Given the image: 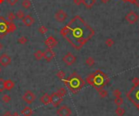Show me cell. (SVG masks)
Returning a JSON list of instances; mask_svg holds the SVG:
<instances>
[{"instance_id": "cell-37", "label": "cell", "mask_w": 139, "mask_h": 116, "mask_svg": "<svg viewBox=\"0 0 139 116\" xmlns=\"http://www.w3.org/2000/svg\"><path fill=\"white\" fill-rule=\"evenodd\" d=\"M73 3L77 6H80L83 3V0H73Z\"/></svg>"}, {"instance_id": "cell-32", "label": "cell", "mask_w": 139, "mask_h": 116, "mask_svg": "<svg viewBox=\"0 0 139 116\" xmlns=\"http://www.w3.org/2000/svg\"><path fill=\"white\" fill-rule=\"evenodd\" d=\"M56 76H57L58 78H59L60 80H64V79L65 78V76H66V74H65V72H63V71H59V72H57V74H56Z\"/></svg>"}, {"instance_id": "cell-30", "label": "cell", "mask_w": 139, "mask_h": 116, "mask_svg": "<svg viewBox=\"0 0 139 116\" xmlns=\"http://www.w3.org/2000/svg\"><path fill=\"white\" fill-rule=\"evenodd\" d=\"M2 100L4 103H9V102L11 101V97L8 94H4L2 97Z\"/></svg>"}, {"instance_id": "cell-42", "label": "cell", "mask_w": 139, "mask_h": 116, "mask_svg": "<svg viewBox=\"0 0 139 116\" xmlns=\"http://www.w3.org/2000/svg\"><path fill=\"white\" fill-rule=\"evenodd\" d=\"M12 116H21V115H20L18 113H16H16H14V114H12Z\"/></svg>"}, {"instance_id": "cell-19", "label": "cell", "mask_w": 139, "mask_h": 116, "mask_svg": "<svg viewBox=\"0 0 139 116\" xmlns=\"http://www.w3.org/2000/svg\"><path fill=\"white\" fill-rule=\"evenodd\" d=\"M34 56L37 60H42V59H44V52H42V50H37L34 54Z\"/></svg>"}, {"instance_id": "cell-7", "label": "cell", "mask_w": 139, "mask_h": 116, "mask_svg": "<svg viewBox=\"0 0 139 116\" xmlns=\"http://www.w3.org/2000/svg\"><path fill=\"white\" fill-rule=\"evenodd\" d=\"M58 116H71L72 110L67 106H62L56 111Z\"/></svg>"}, {"instance_id": "cell-44", "label": "cell", "mask_w": 139, "mask_h": 116, "mask_svg": "<svg viewBox=\"0 0 139 116\" xmlns=\"http://www.w3.org/2000/svg\"><path fill=\"white\" fill-rule=\"evenodd\" d=\"M3 1H4V0H0V3H3Z\"/></svg>"}, {"instance_id": "cell-45", "label": "cell", "mask_w": 139, "mask_h": 116, "mask_svg": "<svg viewBox=\"0 0 139 116\" xmlns=\"http://www.w3.org/2000/svg\"><path fill=\"white\" fill-rule=\"evenodd\" d=\"M1 71H2V68H1V67H0V72H1Z\"/></svg>"}, {"instance_id": "cell-40", "label": "cell", "mask_w": 139, "mask_h": 116, "mask_svg": "<svg viewBox=\"0 0 139 116\" xmlns=\"http://www.w3.org/2000/svg\"><path fill=\"white\" fill-rule=\"evenodd\" d=\"M3 116H12V114H11L10 111H7V112H5V113L3 114Z\"/></svg>"}, {"instance_id": "cell-3", "label": "cell", "mask_w": 139, "mask_h": 116, "mask_svg": "<svg viewBox=\"0 0 139 116\" xmlns=\"http://www.w3.org/2000/svg\"><path fill=\"white\" fill-rule=\"evenodd\" d=\"M64 82L68 89L74 94L77 93L85 85V81L81 76L76 72H73L68 79L64 80Z\"/></svg>"}, {"instance_id": "cell-41", "label": "cell", "mask_w": 139, "mask_h": 116, "mask_svg": "<svg viewBox=\"0 0 139 116\" xmlns=\"http://www.w3.org/2000/svg\"><path fill=\"white\" fill-rule=\"evenodd\" d=\"M3 45L1 42H0V51L3 50Z\"/></svg>"}, {"instance_id": "cell-2", "label": "cell", "mask_w": 139, "mask_h": 116, "mask_svg": "<svg viewBox=\"0 0 139 116\" xmlns=\"http://www.w3.org/2000/svg\"><path fill=\"white\" fill-rule=\"evenodd\" d=\"M86 82L98 91L103 88L109 82V77L103 72L97 70L86 77Z\"/></svg>"}, {"instance_id": "cell-22", "label": "cell", "mask_w": 139, "mask_h": 116, "mask_svg": "<svg viewBox=\"0 0 139 116\" xmlns=\"http://www.w3.org/2000/svg\"><path fill=\"white\" fill-rule=\"evenodd\" d=\"M115 113L117 116H123L125 114V111L124 108H122L121 106H117V108L115 111Z\"/></svg>"}, {"instance_id": "cell-39", "label": "cell", "mask_w": 139, "mask_h": 116, "mask_svg": "<svg viewBox=\"0 0 139 116\" xmlns=\"http://www.w3.org/2000/svg\"><path fill=\"white\" fill-rule=\"evenodd\" d=\"M7 32H0V38H3L7 35Z\"/></svg>"}, {"instance_id": "cell-33", "label": "cell", "mask_w": 139, "mask_h": 116, "mask_svg": "<svg viewBox=\"0 0 139 116\" xmlns=\"http://www.w3.org/2000/svg\"><path fill=\"white\" fill-rule=\"evenodd\" d=\"M4 80L3 78H0V93H3L5 89L4 87Z\"/></svg>"}, {"instance_id": "cell-10", "label": "cell", "mask_w": 139, "mask_h": 116, "mask_svg": "<svg viewBox=\"0 0 139 116\" xmlns=\"http://www.w3.org/2000/svg\"><path fill=\"white\" fill-rule=\"evenodd\" d=\"M138 19H139L138 15L134 11H130L129 13H128V14L126 15V16H125L126 21H128L129 24H135L138 20Z\"/></svg>"}, {"instance_id": "cell-4", "label": "cell", "mask_w": 139, "mask_h": 116, "mask_svg": "<svg viewBox=\"0 0 139 116\" xmlns=\"http://www.w3.org/2000/svg\"><path fill=\"white\" fill-rule=\"evenodd\" d=\"M133 87L126 93L127 98L134 104V106L139 110V78L135 77L133 79Z\"/></svg>"}, {"instance_id": "cell-13", "label": "cell", "mask_w": 139, "mask_h": 116, "mask_svg": "<svg viewBox=\"0 0 139 116\" xmlns=\"http://www.w3.org/2000/svg\"><path fill=\"white\" fill-rule=\"evenodd\" d=\"M45 44H46V46L48 47V48L52 49V48H54V47H55L58 45V42H57V40L54 37L50 36V37H48L47 39L45 41Z\"/></svg>"}, {"instance_id": "cell-11", "label": "cell", "mask_w": 139, "mask_h": 116, "mask_svg": "<svg viewBox=\"0 0 139 116\" xmlns=\"http://www.w3.org/2000/svg\"><path fill=\"white\" fill-rule=\"evenodd\" d=\"M11 63V59L7 54H3L2 55L0 56V65H2L3 67H7L10 65Z\"/></svg>"}, {"instance_id": "cell-18", "label": "cell", "mask_w": 139, "mask_h": 116, "mask_svg": "<svg viewBox=\"0 0 139 116\" xmlns=\"http://www.w3.org/2000/svg\"><path fill=\"white\" fill-rule=\"evenodd\" d=\"M21 114L23 116H31L33 114V109L29 106L24 107L21 111Z\"/></svg>"}, {"instance_id": "cell-25", "label": "cell", "mask_w": 139, "mask_h": 116, "mask_svg": "<svg viewBox=\"0 0 139 116\" xmlns=\"http://www.w3.org/2000/svg\"><path fill=\"white\" fill-rule=\"evenodd\" d=\"M18 43L19 44H21V45H24V44H26L28 42V38L26 37H24V36H22V37H19L18 38Z\"/></svg>"}, {"instance_id": "cell-43", "label": "cell", "mask_w": 139, "mask_h": 116, "mask_svg": "<svg viewBox=\"0 0 139 116\" xmlns=\"http://www.w3.org/2000/svg\"><path fill=\"white\" fill-rule=\"evenodd\" d=\"M101 1H102L103 3H108V1H110V0H101Z\"/></svg>"}, {"instance_id": "cell-14", "label": "cell", "mask_w": 139, "mask_h": 116, "mask_svg": "<svg viewBox=\"0 0 139 116\" xmlns=\"http://www.w3.org/2000/svg\"><path fill=\"white\" fill-rule=\"evenodd\" d=\"M22 22H23V24H24L25 26L30 27L34 23V19L31 16L27 15V16H25L22 19Z\"/></svg>"}, {"instance_id": "cell-34", "label": "cell", "mask_w": 139, "mask_h": 116, "mask_svg": "<svg viewBox=\"0 0 139 116\" xmlns=\"http://www.w3.org/2000/svg\"><path fill=\"white\" fill-rule=\"evenodd\" d=\"M58 93L60 94L62 97H64L65 95L67 94V90H66V88H60L58 90Z\"/></svg>"}, {"instance_id": "cell-12", "label": "cell", "mask_w": 139, "mask_h": 116, "mask_svg": "<svg viewBox=\"0 0 139 116\" xmlns=\"http://www.w3.org/2000/svg\"><path fill=\"white\" fill-rule=\"evenodd\" d=\"M55 53L52 50V49L48 48L44 51V59H46V62L50 63L55 58Z\"/></svg>"}, {"instance_id": "cell-38", "label": "cell", "mask_w": 139, "mask_h": 116, "mask_svg": "<svg viewBox=\"0 0 139 116\" xmlns=\"http://www.w3.org/2000/svg\"><path fill=\"white\" fill-rule=\"evenodd\" d=\"M123 1H124V2H129V3H133V4L137 5L136 0H123Z\"/></svg>"}, {"instance_id": "cell-6", "label": "cell", "mask_w": 139, "mask_h": 116, "mask_svg": "<svg viewBox=\"0 0 139 116\" xmlns=\"http://www.w3.org/2000/svg\"><path fill=\"white\" fill-rule=\"evenodd\" d=\"M23 100L28 104H32L36 100V95L30 90L25 91L24 95L22 96Z\"/></svg>"}, {"instance_id": "cell-28", "label": "cell", "mask_w": 139, "mask_h": 116, "mask_svg": "<svg viewBox=\"0 0 139 116\" xmlns=\"http://www.w3.org/2000/svg\"><path fill=\"white\" fill-rule=\"evenodd\" d=\"M16 14H14L13 12H9V14L8 16V21L9 22H13L14 20H16Z\"/></svg>"}, {"instance_id": "cell-23", "label": "cell", "mask_w": 139, "mask_h": 116, "mask_svg": "<svg viewBox=\"0 0 139 116\" xmlns=\"http://www.w3.org/2000/svg\"><path fill=\"white\" fill-rule=\"evenodd\" d=\"M114 102H115V104L117 106H121L122 104H124V98L121 96L118 97V98H116L115 100H114Z\"/></svg>"}, {"instance_id": "cell-21", "label": "cell", "mask_w": 139, "mask_h": 116, "mask_svg": "<svg viewBox=\"0 0 139 116\" xmlns=\"http://www.w3.org/2000/svg\"><path fill=\"white\" fill-rule=\"evenodd\" d=\"M21 5H22V8H23L24 9L27 10V9H29V8H31L32 3H31V2H30V0H23Z\"/></svg>"}, {"instance_id": "cell-29", "label": "cell", "mask_w": 139, "mask_h": 116, "mask_svg": "<svg viewBox=\"0 0 139 116\" xmlns=\"http://www.w3.org/2000/svg\"><path fill=\"white\" fill-rule=\"evenodd\" d=\"M105 44H106V46H108V47H111L112 46H113V45L115 44V42H114V40H113V39H111V38H108L107 40H106Z\"/></svg>"}, {"instance_id": "cell-26", "label": "cell", "mask_w": 139, "mask_h": 116, "mask_svg": "<svg viewBox=\"0 0 139 116\" xmlns=\"http://www.w3.org/2000/svg\"><path fill=\"white\" fill-rule=\"evenodd\" d=\"M98 92L99 96H100L102 98H105L108 95V91H107V90H105V89H103V88H102V89H99Z\"/></svg>"}, {"instance_id": "cell-17", "label": "cell", "mask_w": 139, "mask_h": 116, "mask_svg": "<svg viewBox=\"0 0 139 116\" xmlns=\"http://www.w3.org/2000/svg\"><path fill=\"white\" fill-rule=\"evenodd\" d=\"M15 86V83L13 82V81L10 79L8 80H4V87H5V89L7 90H11Z\"/></svg>"}, {"instance_id": "cell-15", "label": "cell", "mask_w": 139, "mask_h": 116, "mask_svg": "<svg viewBox=\"0 0 139 116\" xmlns=\"http://www.w3.org/2000/svg\"><path fill=\"white\" fill-rule=\"evenodd\" d=\"M40 101L42 104L47 106L49 104L51 103V98H50V95H49L48 93H44L42 96L40 98Z\"/></svg>"}, {"instance_id": "cell-20", "label": "cell", "mask_w": 139, "mask_h": 116, "mask_svg": "<svg viewBox=\"0 0 139 116\" xmlns=\"http://www.w3.org/2000/svg\"><path fill=\"white\" fill-rule=\"evenodd\" d=\"M82 3L85 6V8H91L94 5L95 0H83V3Z\"/></svg>"}, {"instance_id": "cell-27", "label": "cell", "mask_w": 139, "mask_h": 116, "mask_svg": "<svg viewBox=\"0 0 139 116\" xmlns=\"http://www.w3.org/2000/svg\"><path fill=\"white\" fill-rule=\"evenodd\" d=\"M16 16L17 19L22 20V19L25 16V15H24V11H22V10H19V11H17V12L16 13Z\"/></svg>"}, {"instance_id": "cell-16", "label": "cell", "mask_w": 139, "mask_h": 116, "mask_svg": "<svg viewBox=\"0 0 139 116\" xmlns=\"http://www.w3.org/2000/svg\"><path fill=\"white\" fill-rule=\"evenodd\" d=\"M6 26H7V33H13L15 32L16 29V26L13 22H8L6 23Z\"/></svg>"}, {"instance_id": "cell-24", "label": "cell", "mask_w": 139, "mask_h": 116, "mask_svg": "<svg viewBox=\"0 0 139 116\" xmlns=\"http://www.w3.org/2000/svg\"><path fill=\"white\" fill-rule=\"evenodd\" d=\"M94 63H95V61L92 57H89V58L86 59V60H85V64H86L87 66H89V67L94 66Z\"/></svg>"}, {"instance_id": "cell-31", "label": "cell", "mask_w": 139, "mask_h": 116, "mask_svg": "<svg viewBox=\"0 0 139 116\" xmlns=\"http://www.w3.org/2000/svg\"><path fill=\"white\" fill-rule=\"evenodd\" d=\"M47 31H48V29L44 25L40 26V27H39V29H38V32L40 33L41 34H45L46 33H47Z\"/></svg>"}, {"instance_id": "cell-9", "label": "cell", "mask_w": 139, "mask_h": 116, "mask_svg": "<svg viewBox=\"0 0 139 116\" xmlns=\"http://www.w3.org/2000/svg\"><path fill=\"white\" fill-rule=\"evenodd\" d=\"M55 18L57 22H59V23H63L64 22L66 19L68 18V14L66 13L64 10H59L55 15Z\"/></svg>"}, {"instance_id": "cell-5", "label": "cell", "mask_w": 139, "mask_h": 116, "mask_svg": "<svg viewBox=\"0 0 139 116\" xmlns=\"http://www.w3.org/2000/svg\"><path fill=\"white\" fill-rule=\"evenodd\" d=\"M50 98H51V103L50 104H52L54 107H57L63 101L64 97H62L58 92H55V93H53L50 95Z\"/></svg>"}, {"instance_id": "cell-1", "label": "cell", "mask_w": 139, "mask_h": 116, "mask_svg": "<svg viewBox=\"0 0 139 116\" xmlns=\"http://www.w3.org/2000/svg\"><path fill=\"white\" fill-rule=\"evenodd\" d=\"M61 35L74 47L80 50L94 35V31L80 16H75L61 30Z\"/></svg>"}, {"instance_id": "cell-35", "label": "cell", "mask_w": 139, "mask_h": 116, "mask_svg": "<svg viewBox=\"0 0 139 116\" xmlns=\"http://www.w3.org/2000/svg\"><path fill=\"white\" fill-rule=\"evenodd\" d=\"M113 95H114L116 98L121 97V91L119 89V88H116V89L113 91Z\"/></svg>"}, {"instance_id": "cell-8", "label": "cell", "mask_w": 139, "mask_h": 116, "mask_svg": "<svg viewBox=\"0 0 139 116\" xmlns=\"http://www.w3.org/2000/svg\"><path fill=\"white\" fill-rule=\"evenodd\" d=\"M77 60V57L75 55H73L72 53H68L65 56H64L63 58V61L64 63L68 65V66H71L72 64H74Z\"/></svg>"}, {"instance_id": "cell-36", "label": "cell", "mask_w": 139, "mask_h": 116, "mask_svg": "<svg viewBox=\"0 0 139 116\" xmlns=\"http://www.w3.org/2000/svg\"><path fill=\"white\" fill-rule=\"evenodd\" d=\"M7 1H8V3L9 5L14 6V5L18 2V0H7Z\"/></svg>"}]
</instances>
